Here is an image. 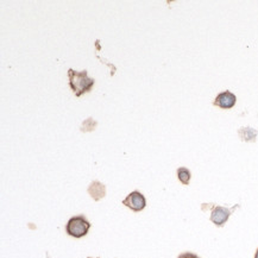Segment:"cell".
<instances>
[{"label":"cell","instance_id":"5","mask_svg":"<svg viewBox=\"0 0 258 258\" xmlns=\"http://www.w3.org/2000/svg\"><path fill=\"white\" fill-rule=\"evenodd\" d=\"M236 101H237L236 95H234L233 93H231V92H229V91H226V92H223V93H220L219 95H218L213 104L218 106V107L227 110V108H232L233 106L236 105Z\"/></svg>","mask_w":258,"mask_h":258},{"label":"cell","instance_id":"1","mask_svg":"<svg viewBox=\"0 0 258 258\" xmlns=\"http://www.w3.org/2000/svg\"><path fill=\"white\" fill-rule=\"evenodd\" d=\"M68 77L69 85H71L73 92H75V95H77V97H80V95L87 93V92L91 91L94 85L93 79L88 78L87 71L77 72L73 71V69H69Z\"/></svg>","mask_w":258,"mask_h":258},{"label":"cell","instance_id":"6","mask_svg":"<svg viewBox=\"0 0 258 258\" xmlns=\"http://www.w3.org/2000/svg\"><path fill=\"white\" fill-rule=\"evenodd\" d=\"M88 193L95 201H99L106 195V188L102 183L99 181H94L89 184Z\"/></svg>","mask_w":258,"mask_h":258},{"label":"cell","instance_id":"2","mask_svg":"<svg viewBox=\"0 0 258 258\" xmlns=\"http://www.w3.org/2000/svg\"><path fill=\"white\" fill-rule=\"evenodd\" d=\"M89 229H91V223L86 219L85 216L73 217L66 225V232L68 236L74 238L85 237L88 233Z\"/></svg>","mask_w":258,"mask_h":258},{"label":"cell","instance_id":"7","mask_svg":"<svg viewBox=\"0 0 258 258\" xmlns=\"http://www.w3.org/2000/svg\"><path fill=\"white\" fill-rule=\"evenodd\" d=\"M177 177L178 180L181 181V183L183 184H189V181H190V171L187 169V168H178L177 169Z\"/></svg>","mask_w":258,"mask_h":258},{"label":"cell","instance_id":"4","mask_svg":"<svg viewBox=\"0 0 258 258\" xmlns=\"http://www.w3.org/2000/svg\"><path fill=\"white\" fill-rule=\"evenodd\" d=\"M238 207L234 206L233 208H226V207H221V206H216L212 210V213H211V221L216 226L218 227H221L224 226L225 223H226L227 220H229V218L231 216V213L236 210Z\"/></svg>","mask_w":258,"mask_h":258},{"label":"cell","instance_id":"9","mask_svg":"<svg viewBox=\"0 0 258 258\" xmlns=\"http://www.w3.org/2000/svg\"><path fill=\"white\" fill-rule=\"evenodd\" d=\"M254 258H258V249L256 250V253H254Z\"/></svg>","mask_w":258,"mask_h":258},{"label":"cell","instance_id":"3","mask_svg":"<svg viewBox=\"0 0 258 258\" xmlns=\"http://www.w3.org/2000/svg\"><path fill=\"white\" fill-rule=\"evenodd\" d=\"M123 205L130 208L131 211L141 212L144 210L145 206H147V200H145L143 194L140 193L138 190H135L125 198L123 200Z\"/></svg>","mask_w":258,"mask_h":258},{"label":"cell","instance_id":"10","mask_svg":"<svg viewBox=\"0 0 258 258\" xmlns=\"http://www.w3.org/2000/svg\"><path fill=\"white\" fill-rule=\"evenodd\" d=\"M87 258H94V257H87Z\"/></svg>","mask_w":258,"mask_h":258},{"label":"cell","instance_id":"8","mask_svg":"<svg viewBox=\"0 0 258 258\" xmlns=\"http://www.w3.org/2000/svg\"><path fill=\"white\" fill-rule=\"evenodd\" d=\"M177 258H200V257L193 252H183L181 253Z\"/></svg>","mask_w":258,"mask_h":258}]
</instances>
